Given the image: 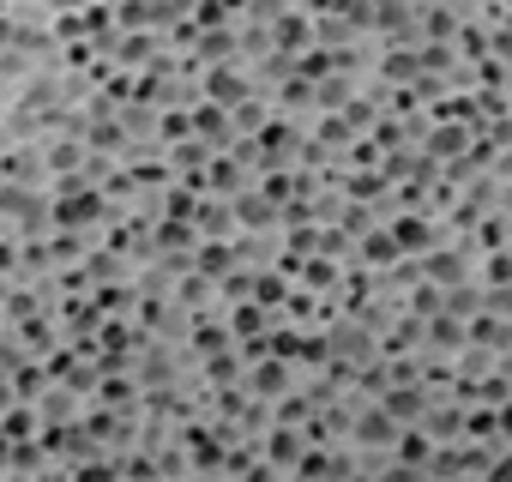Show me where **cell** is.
<instances>
[{
	"label": "cell",
	"mask_w": 512,
	"mask_h": 482,
	"mask_svg": "<svg viewBox=\"0 0 512 482\" xmlns=\"http://www.w3.org/2000/svg\"><path fill=\"white\" fill-rule=\"evenodd\" d=\"M392 241H398L404 254H428V248H434V223H422V217H398V223H392Z\"/></svg>",
	"instance_id": "cell-1"
},
{
	"label": "cell",
	"mask_w": 512,
	"mask_h": 482,
	"mask_svg": "<svg viewBox=\"0 0 512 482\" xmlns=\"http://www.w3.org/2000/svg\"><path fill=\"white\" fill-rule=\"evenodd\" d=\"M458 145H470V133H464V127H440V133L428 139V151H434V157H458Z\"/></svg>",
	"instance_id": "cell-2"
}]
</instances>
